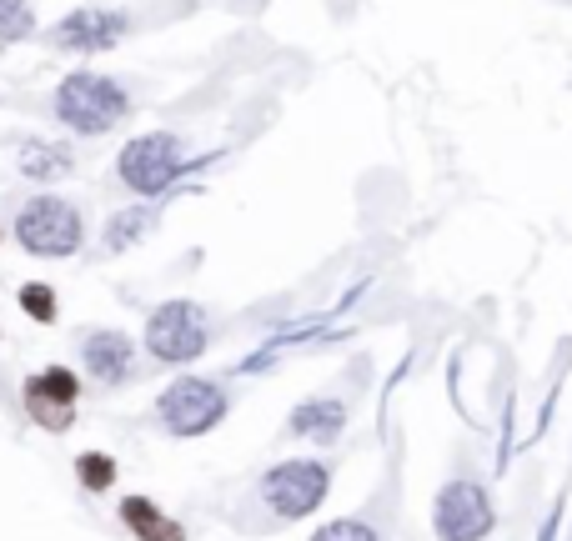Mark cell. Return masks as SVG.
Returning <instances> with one entry per match:
<instances>
[{
  "mask_svg": "<svg viewBox=\"0 0 572 541\" xmlns=\"http://www.w3.org/2000/svg\"><path fill=\"white\" fill-rule=\"evenodd\" d=\"M121 516H126V526H131L141 541H186V531H181L171 516H161L146 496H126V501H121Z\"/></svg>",
  "mask_w": 572,
  "mask_h": 541,
  "instance_id": "obj_11",
  "label": "cell"
},
{
  "mask_svg": "<svg viewBox=\"0 0 572 541\" xmlns=\"http://www.w3.org/2000/svg\"><path fill=\"white\" fill-rule=\"evenodd\" d=\"M121 36H126V21L116 11H71L51 31V46H61V51H111Z\"/></svg>",
  "mask_w": 572,
  "mask_h": 541,
  "instance_id": "obj_9",
  "label": "cell"
},
{
  "mask_svg": "<svg viewBox=\"0 0 572 541\" xmlns=\"http://www.w3.org/2000/svg\"><path fill=\"white\" fill-rule=\"evenodd\" d=\"M21 306H26V316H36V321H56V296H51V286H21Z\"/></svg>",
  "mask_w": 572,
  "mask_h": 541,
  "instance_id": "obj_18",
  "label": "cell"
},
{
  "mask_svg": "<svg viewBox=\"0 0 572 541\" xmlns=\"http://www.w3.org/2000/svg\"><path fill=\"white\" fill-rule=\"evenodd\" d=\"M151 226H156V216H151L146 206H136V211L116 216V221H111V231H106V251H126V246H131V241H141Z\"/></svg>",
  "mask_w": 572,
  "mask_h": 541,
  "instance_id": "obj_14",
  "label": "cell"
},
{
  "mask_svg": "<svg viewBox=\"0 0 572 541\" xmlns=\"http://www.w3.org/2000/svg\"><path fill=\"white\" fill-rule=\"evenodd\" d=\"M86 366H91V376L96 381H121L126 371H131V341L121 336V331H96V336H86Z\"/></svg>",
  "mask_w": 572,
  "mask_h": 541,
  "instance_id": "obj_10",
  "label": "cell"
},
{
  "mask_svg": "<svg viewBox=\"0 0 572 541\" xmlns=\"http://www.w3.org/2000/svg\"><path fill=\"white\" fill-rule=\"evenodd\" d=\"M56 116H61L71 131L101 136V131H111V126L126 116V91H121L111 76L76 71V76H66L61 91H56Z\"/></svg>",
  "mask_w": 572,
  "mask_h": 541,
  "instance_id": "obj_1",
  "label": "cell"
},
{
  "mask_svg": "<svg viewBox=\"0 0 572 541\" xmlns=\"http://www.w3.org/2000/svg\"><path fill=\"white\" fill-rule=\"evenodd\" d=\"M76 476H81L86 491H106V486L116 481V461H111L106 451H86V456L76 461Z\"/></svg>",
  "mask_w": 572,
  "mask_h": 541,
  "instance_id": "obj_15",
  "label": "cell"
},
{
  "mask_svg": "<svg viewBox=\"0 0 572 541\" xmlns=\"http://www.w3.org/2000/svg\"><path fill=\"white\" fill-rule=\"evenodd\" d=\"M176 171H181V141L166 136V131L141 136V141H131V146L121 151V181H126L131 191H141V196L171 186Z\"/></svg>",
  "mask_w": 572,
  "mask_h": 541,
  "instance_id": "obj_6",
  "label": "cell"
},
{
  "mask_svg": "<svg viewBox=\"0 0 572 541\" xmlns=\"http://www.w3.org/2000/svg\"><path fill=\"white\" fill-rule=\"evenodd\" d=\"M76 376L66 366L41 371L36 381H26V411L46 426V431H66L71 426V401H76Z\"/></svg>",
  "mask_w": 572,
  "mask_h": 541,
  "instance_id": "obj_8",
  "label": "cell"
},
{
  "mask_svg": "<svg viewBox=\"0 0 572 541\" xmlns=\"http://www.w3.org/2000/svg\"><path fill=\"white\" fill-rule=\"evenodd\" d=\"M437 536L442 541H482L492 531V501L482 486L472 481H452L442 496H437Z\"/></svg>",
  "mask_w": 572,
  "mask_h": 541,
  "instance_id": "obj_7",
  "label": "cell"
},
{
  "mask_svg": "<svg viewBox=\"0 0 572 541\" xmlns=\"http://www.w3.org/2000/svg\"><path fill=\"white\" fill-rule=\"evenodd\" d=\"M327 486H332V471L322 461H281L261 476V496L276 516L297 521L307 511H317L327 501Z\"/></svg>",
  "mask_w": 572,
  "mask_h": 541,
  "instance_id": "obj_2",
  "label": "cell"
},
{
  "mask_svg": "<svg viewBox=\"0 0 572 541\" xmlns=\"http://www.w3.org/2000/svg\"><path fill=\"white\" fill-rule=\"evenodd\" d=\"M146 346H151V356H161V361H196V356L206 351V316H201V306H191V301H166V306L151 316V326H146Z\"/></svg>",
  "mask_w": 572,
  "mask_h": 541,
  "instance_id": "obj_5",
  "label": "cell"
},
{
  "mask_svg": "<svg viewBox=\"0 0 572 541\" xmlns=\"http://www.w3.org/2000/svg\"><path fill=\"white\" fill-rule=\"evenodd\" d=\"M156 411H161L166 431H176V436H201V431H211V426L226 416V396H221V386H211V381H201V376H181V381L166 386V396H161Z\"/></svg>",
  "mask_w": 572,
  "mask_h": 541,
  "instance_id": "obj_4",
  "label": "cell"
},
{
  "mask_svg": "<svg viewBox=\"0 0 572 541\" xmlns=\"http://www.w3.org/2000/svg\"><path fill=\"white\" fill-rule=\"evenodd\" d=\"M36 31V16L26 0H0V41H21Z\"/></svg>",
  "mask_w": 572,
  "mask_h": 541,
  "instance_id": "obj_16",
  "label": "cell"
},
{
  "mask_svg": "<svg viewBox=\"0 0 572 541\" xmlns=\"http://www.w3.org/2000/svg\"><path fill=\"white\" fill-rule=\"evenodd\" d=\"M342 426H347V406H342V401H307V406H297V416H292V431L317 436V441H332Z\"/></svg>",
  "mask_w": 572,
  "mask_h": 541,
  "instance_id": "obj_12",
  "label": "cell"
},
{
  "mask_svg": "<svg viewBox=\"0 0 572 541\" xmlns=\"http://www.w3.org/2000/svg\"><path fill=\"white\" fill-rule=\"evenodd\" d=\"M312 541H377V531L367 521H357V516H342V521H327Z\"/></svg>",
  "mask_w": 572,
  "mask_h": 541,
  "instance_id": "obj_17",
  "label": "cell"
},
{
  "mask_svg": "<svg viewBox=\"0 0 572 541\" xmlns=\"http://www.w3.org/2000/svg\"><path fill=\"white\" fill-rule=\"evenodd\" d=\"M16 236H21V246H26L31 256H71V251L81 246L86 226H81L76 206H66V201H56V196H41V201H31V206L21 211Z\"/></svg>",
  "mask_w": 572,
  "mask_h": 541,
  "instance_id": "obj_3",
  "label": "cell"
},
{
  "mask_svg": "<svg viewBox=\"0 0 572 541\" xmlns=\"http://www.w3.org/2000/svg\"><path fill=\"white\" fill-rule=\"evenodd\" d=\"M66 171H71V151H66V146H51V141L21 146V176H31V181H56V176H66Z\"/></svg>",
  "mask_w": 572,
  "mask_h": 541,
  "instance_id": "obj_13",
  "label": "cell"
}]
</instances>
